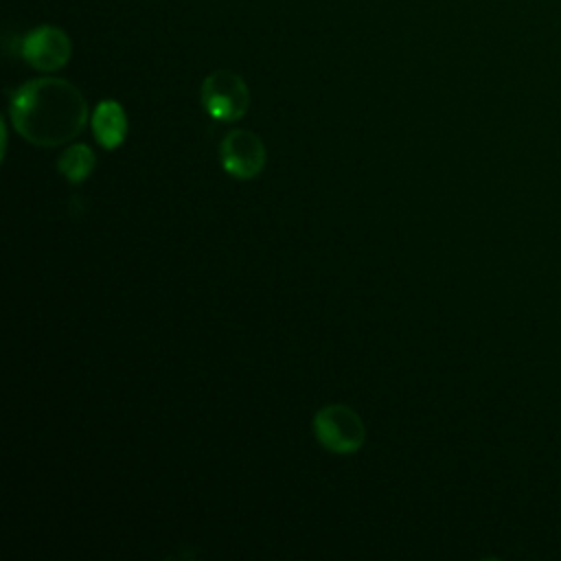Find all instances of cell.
<instances>
[{"mask_svg":"<svg viewBox=\"0 0 561 561\" xmlns=\"http://www.w3.org/2000/svg\"><path fill=\"white\" fill-rule=\"evenodd\" d=\"M11 123L31 145L57 147L83 131L88 103L81 90L66 79H31L13 92Z\"/></svg>","mask_w":561,"mask_h":561,"instance_id":"obj_1","label":"cell"},{"mask_svg":"<svg viewBox=\"0 0 561 561\" xmlns=\"http://www.w3.org/2000/svg\"><path fill=\"white\" fill-rule=\"evenodd\" d=\"M313 432L318 443L333 454H353L366 440L362 416L344 403H331L318 410L313 416Z\"/></svg>","mask_w":561,"mask_h":561,"instance_id":"obj_2","label":"cell"},{"mask_svg":"<svg viewBox=\"0 0 561 561\" xmlns=\"http://www.w3.org/2000/svg\"><path fill=\"white\" fill-rule=\"evenodd\" d=\"M202 105L215 121H239L250 105V90L232 70H215L202 83Z\"/></svg>","mask_w":561,"mask_h":561,"instance_id":"obj_3","label":"cell"},{"mask_svg":"<svg viewBox=\"0 0 561 561\" xmlns=\"http://www.w3.org/2000/svg\"><path fill=\"white\" fill-rule=\"evenodd\" d=\"M20 55L35 70L53 72L68 64L72 55V42L64 28L42 24L22 37Z\"/></svg>","mask_w":561,"mask_h":561,"instance_id":"obj_4","label":"cell"},{"mask_svg":"<svg viewBox=\"0 0 561 561\" xmlns=\"http://www.w3.org/2000/svg\"><path fill=\"white\" fill-rule=\"evenodd\" d=\"M221 167L237 180H252L265 167V145L250 129H232L221 140Z\"/></svg>","mask_w":561,"mask_h":561,"instance_id":"obj_5","label":"cell"},{"mask_svg":"<svg viewBox=\"0 0 561 561\" xmlns=\"http://www.w3.org/2000/svg\"><path fill=\"white\" fill-rule=\"evenodd\" d=\"M92 131L101 147L116 149L127 136V114L118 101H101L92 114Z\"/></svg>","mask_w":561,"mask_h":561,"instance_id":"obj_6","label":"cell"},{"mask_svg":"<svg viewBox=\"0 0 561 561\" xmlns=\"http://www.w3.org/2000/svg\"><path fill=\"white\" fill-rule=\"evenodd\" d=\"M96 167V156L88 145H70L61 156H59V171L70 184H81L83 180L90 178V173Z\"/></svg>","mask_w":561,"mask_h":561,"instance_id":"obj_7","label":"cell"}]
</instances>
